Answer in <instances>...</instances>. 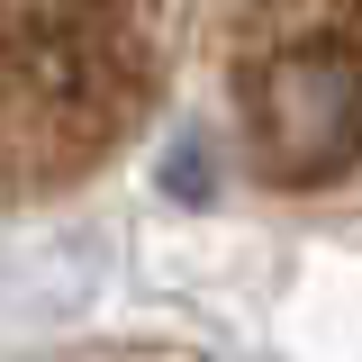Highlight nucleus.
I'll return each instance as SVG.
<instances>
[{"mask_svg":"<svg viewBox=\"0 0 362 362\" xmlns=\"http://www.w3.org/2000/svg\"><path fill=\"white\" fill-rule=\"evenodd\" d=\"M245 136L272 190H326L362 163V45L299 37L245 73Z\"/></svg>","mask_w":362,"mask_h":362,"instance_id":"nucleus-1","label":"nucleus"}]
</instances>
